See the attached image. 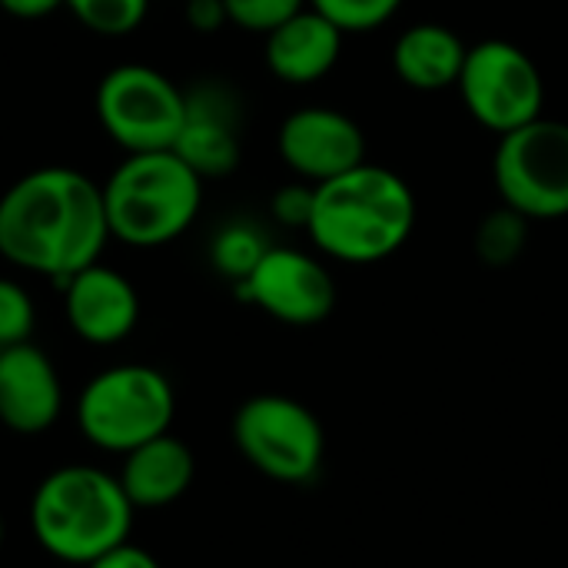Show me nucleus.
<instances>
[{
  "instance_id": "39448f33",
  "label": "nucleus",
  "mask_w": 568,
  "mask_h": 568,
  "mask_svg": "<svg viewBox=\"0 0 568 568\" xmlns=\"http://www.w3.org/2000/svg\"><path fill=\"white\" fill-rule=\"evenodd\" d=\"M173 413L176 396L170 379L156 366L143 363H123L97 373L77 399V426L83 439L113 456L170 433Z\"/></svg>"
},
{
  "instance_id": "9b49d317",
  "label": "nucleus",
  "mask_w": 568,
  "mask_h": 568,
  "mask_svg": "<svg viewBox=\"0 0 568 568\" xmlns=\"http://www.w3.org/2000/svg\"><path fill=\"white\" fill-rule=\"evenodd\" d=\"M276 150L296 180L320 186L366 163V133L349 113L313 103L293 110L280 123Z\"/></svg>"
},
{
  "instance_id": "f3484780",
  "label": "nucleus",
  "mask_w": 568,
  "mask_h": 568,
  "mask_svg": "<svg viewBox=\"0 0 568 568\" xmlns=\"http://www.w3.org/2000/svg\"><path fill=\"white\" fill-rule=\"evenodd\" d=\"M469 43L446 23L423 20L406 27L393 43V73L403 87L419 93L449 90L459 83Z\"/></svg>"
},
{
  "instance_id": "20e7f679",
  "label": "nucleus",
  "mask_w": 568,
  "mask_h": 568,
  "mask_svg": "<svg viewBox=\"0 0 568 568\" xmlns=\"http://www.w3.org/2000/svg\"><path fill=\"white\" fill-rule=\"evenodd\" d=\"M203 176L173 150L126 153L103 183L110 240L133 250H156L180 240L200 216Z\"/></svg>"
},
{
  "instance_id": "f8f14e48",
  "label": "nucleus",
  "mask_w": 568,
  "mask_h": 568,
  "mask_svg": "<svg viewBox=\"0 0 568 568\" xmlns=\"http://www.w3.org/2000/svg\"><path fill=\"white\" fill-rule=\"evenodd\" d=\"M183 130L173 143V153L193 166L203 180L230 176L240 166V130L243 103L240 93L216 77H203L183 90Z\"/></svg>"
},
{
  "instance_id": "7ed1b4c3",
  "label": "nucleus",
  "mask_w": 568,
  "mask_h": 568,
  "mask_svg": "<svg viewBox=\"0 0 568 568\" xmlns=\"http://www.w3.org/2000/svg\"><path fill=\"white\" fill-rule=\"evenodd\" d=\"M133 513L116 476L97 466L67 463L47 473L33 489L30 532L50 559L87 568L130 542Z\"/></svg>"
},
{
  "instance_id": "cd10ccee",
  "label": "nucleus",
  "mask_w": 568,
  "mask_h": 568,
  "mask_svg": "<svg viewBox=\"0 0 568 568\" xmlns=\"http://www.w3.org/2000/svg\"><path fill=\"white\" fill-rule=\"evenodd\" d=\"M0 549H3V516H0Z\"/></svg>"
},
{
  "instance_id": "bb28decb",
  "label": "nucleus",
  "mask_w": 568,
  "mask_h": 568,
  "mask_svg": "<svg viewBox=\"0 0 568 568\" xmlns=\"http://www.w3.org/2000/svg\"><path fill=\"white\" fill-rule=\"evenodd\" d=\"M63 7V0H0V10H7L17 20H40Z\"/></svg>"
},
{
  "instance_id": "a878e982",
  "label": "nucleus",
  "mask_w": 568,
  "mask_h": 568,
  "mask_svg": "<svg viewBox=\"0 0 568 568\" xmlns=\"http://www.w3.org/2000/svg\"><path fill=\"white\" fill-rule=\"evenodd\" d=\"M87 568H163L146 549L133 546V542H123L116 549H110L106 556H100L97 562H90Z\"/></svg>"
},
{
  "instance_id": "4468645a",
  "label": "nucleus",
  "mask_w": 568,
  "mask_h": 568,
  "mask_svg": "<svg viewBox=\"0 0 568 568\" xmlns=\"http://www.w3.org/2000/svg\"><path fill=\"white\" fill-rule=\"evenodd\" d=\"M63 413V383L53 359L33 346L0 349V426L17 436H40Z\"/></svg>"
},
{
  "instance_id": "9d476101",
  "label": "nucleus",
  "mask_w": 568,
  "mask_h": 568,
  "mask_svg": "<svg viewBox=\"0 0 568 568\" xmlns=\"http://www.w3.org/2000/svg\"><path fill=\"white\" fill-rule=\"evenodd\" d=\"M236 293L286 326H316L336 310V280L329 266L296 246H270L256 270L236 283Z\"/></svg>"
},
{
  "instance_id": "4be33fe9",
  "label": "nucleus",
  "mask_w": 568,
  "mask_h": 568,
  "mask_svg": "<svg viewBox=\"0 0 568 568\" xmlns=\"http://www.w3.org/2000/svg\"><path fill=\"white\" fill-rule=\"evenodd\" d=\"M37 326V306L30 293L17 283L0 276V349L30 343Z\"/></svg>"
},
{
  "instance_id": "423d86ee",
  "label": "nucleus",
  "mask_w": 568,
  "mask_h": 568,
  "mask_svg": "<svg viewBox=\"0 0 568 568\" xmlns=\"http://www.w3.org/2000/svg\"><path fill=\"white\" fill-rule=\"evenodd\" d=\"M233 446L260 476L283 486H306L323 469L326 433L300 399L263 393L236 409Z\"/></svg>"
},
{
  "instance_id": "5701e85b",
  "label": "nucleus",
  "mask_w": 568,
  "mask_h": 568,
  "mask_svg": "<svg viewBox=\"0 0 568 568\" xmlns=\"http://www.w3.org/2000/svg\"><path fill=\"white\" fill-rule=\"evenodd\" d=\"M223 7L233 27L266 37L310 3L306 0H223Z\"/></svg>"
},
{
  "instance_id": "b1692460",
  "label": "nucleus",
  "mask_w": 568,
  "mask_h": 568,
  "mask_svg": "<svg viewBox=\"0 0 568 568\" xmlns=\"http://www.w3.org/2000/svg\"><path fill=\"white\" fill-rule=\"evenodd\" d=\"M313 200H316V186L313 183H303V180L286 183L270 200L273 220L283 223V226H293V230H306V223L313 216Z\"/></svg>"
},
{
  "instance_id": "6e6552de",
  "label": "nucleus",
  "mask_w": 568,
  "mask_h": 568,
  "mask_svg": "<svg viewBox=\"0 0 568 568\" xmlns=\"http://www.w3.org/2000/svg\"><path fill=\"white\" fill-rule=\"evenodd\" d=\"M456 90L466 113L496 136L546 116V80L539 63L503 37L469 43Z\"/></svg>"
},
{
  "instance_id": "412c9836",
  "label": "nucleus",
  "mask_w": 568,
  "mask_h": 568,
  "mask_svg": "<svg viewBox=\"0 0 568 568\" xmlns=\"http://www.w3.org/2000/svg\"><path fill=\"white\" fill-rule=\"evenodd\" d=\"M313 10H320L323 17H329L346 37L349 33H373L379 27H386L403 0H306Z\"/></svg>"
},
{
  "instance_id": "f257e3e1",
  "label": "nucleus",
  "mask_w": 568,
  "mask_h": 568,
  "mask_svg": "<svg viewBox=\"0 0 568 568\" xmlns=\"http://www.w3.org/2000/svg\"><path fill=\"white\" fill-rule=\"evenodd\" d=\"M110 243L103 186L73 166H40L0 196V256L63 286Z\"/></svg>"
},
{
  "instance_id": "393cba45",
  "label": "nucleus",
  "mask_w": 568,
  "mask_h": 568,
  "mask_svg": "<svg viewBox=\"0 0 568 568\" xmlns=\"http://www.w3.org/2000/svg\"><path fill=\"white\" fill-rule=\"evenodd\" d=\"M183 13L196 33H216L230 23L223 0H183Z\"/></svg>"
},
{
  "instance_id": "dca6fc26",
  "label": "nucleus",
  "mask_w": 568,
  "mask_h": 568,
  "mask_svg": "<svg viewBox=\"0 0 568 568\" xmlns=\"http://www.w3.org/2000/svg\"><path fill=\"white\" fill-rule=\"evenodd\" d=\"M120 489L133 509H163L180 503L196 476V459L183 439L163 433L120 456Z\"/></svg>"
},
{
  "instance_id": "aec40b11",
  "label": "nucleus",
  "mask_w": 568,
  "mask_h": 568,
  "mask_svg": "<svg viewBox=\"0 0 568 568\" xmlns=\"http://www.w3.org/2000/svg\"><path fill=\"white\" fill-rule=\"evenodd\" d=\"M63 7L97 37H126L150 13V0H63Z\"/></svg>"
},
{
  "instance_id": "ddd939ff",
  "label": "nucleus",
  "mask_w": 568,
  "mask_h": 568,
  "mask_svg": "<svg viewBox=\"0 0 568 568\" xmlns=\"http://www.w3.org/2000/svg\"><path fill=\"white\" fill-rule=\"evenodd\" d=\"M60 293H63L67 326L73 329L77 339L90 346H116L140 323L136 286L123 273L103 263H93L77 276H70L60 286Z\"/></svg>"
},
{
  "instance_id": "a211bd4d",
  "label": "nucleus",
  "mask_w": 568,
  "mask_h": 568,
  "mask_svg": "<svg viewBox=\"0 0 568 568\" xmlns=\"http://www.w3.org/2000/svg\"><path fill=\"white\" fill-rule=\"evenodd\" d=\"M266 250H270V243H266V236H263V230L256 223L233 220L213 236L210 263H213V270L220 276H226L233 283H243L256 270V263L266 256Z\"/></svg>"
},
{
  "instance_id": "6ab92c4d",
  "label": "nucleus",
  "mask_w": 568,
  "mask_h": 568,
  "mask_svg": "<svg viewBox=\"0 0 568 568\" xmlns=\"http://www.w3.org/2000/svg\"><path fill=\"white\" fill-rule=\"evenodd\" d=\"M526 240H529V220L509 206H499L493 213H486L476 226V236H473V246H476V256L493 266V270H503V266H513L523 250H526Z\"/></svg>"
},
{
  "instance_id": "f03ea898",
  "label": "nucleus",
  "mask_w": 568,
  "mask_h": 568,
  "mask_svg": "<svg viewBox=\"0 0 568 568\" xmlns=\"http://www.w3.org/2000/svg\"><path fill=\"white\" fill-rule=\"evenodd\" d=\"M416 193L389 166L359 163L356 170L316 186L306 233L336 263H379L399 253L416 230Z\"/></svg>"
},
{
  "instance_id": "1a4fd4ad",
  "label": "nucleus",
  "mask_w": 568,
  "mask_h": 568,
  "mask_svg": "<svg viewBox=\"0 0 568 568\" xmlns=\"http://www.w3.org/2000/svg\"><path fill=\"white\" fill-rule=\"evenodd\" d=\"M97 120L123 153L173 150L183 130V90L146 63H120L97 87Z\"/></svg>"
},
{
  "instance_id": "2eb2a0df",
  "label": "nucleus",
  "mask_w": 568,
  "mask_h": 568,
  "mask_svg": "<svg viewBox=\"0 0 568 568\" xmlns=\"http://www.w3.org/2000/svg\"><path fill=\"white\" fill-rule=\"evenodd\" d=\"M263 40V60L270 73L290 87H310L336 70L346 33L320 10L303 7L296 17L280 23Z\"/></svg>"
},
{
  "instance_id": "0eeeda50",
  "label": "nucleus",
  "mask_w": 568,
  "mask_h": 568,
  "mask_svg": "<svg viewBox=\"0 0 568 568\" xmlns=\"http://www.w3.org/2000/svg\"><path fill=\"white\" fill-rule=\"evenodd\" d=\"M493 180L503 206L529 223L568 216V123L539 116L496 143Z\"/></svg>"
}]
</instances>
